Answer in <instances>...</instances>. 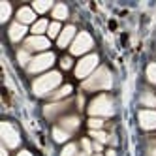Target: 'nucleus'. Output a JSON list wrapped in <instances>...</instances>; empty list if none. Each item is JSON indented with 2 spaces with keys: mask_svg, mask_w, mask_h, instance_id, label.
<instances>
[{
  "mask_svg": "<svg viewBox=\"0 0 156 156\" xmlns=\"http://www.w3.org/2000/svg\"><path fill=\"white\" fill-rule=\"evenodd\" d=\"M47 32H49V38H57V36H60L58 32H62V30H60V25L58 23H51Z\"/></svg>",
  "mask_w": 156,
  "mask_h": 156,
  "instance_id": "nucleus-23",
  "label": "nucleus"
},
{
  "mask_svg": "<svg viewBox=\"0 0 156 156\" xmlns=\"http://www.w3.org/2000/svg\"><path fill=\"white\" fill-rule=\"evenodd\" d=\"M9 13H12V6L9 2H0V23H6L9 19Z\"/></svg>",
  "mask_w": 156,
  "mask_h": 156,
  "instance_id": "nucleus-17",
  "label": "nucleus"
},
{
  "mask_svg": "<svg viewBox=\"0 0 156 156\" xmlns=\"http://www.w3.org/2000/svg\"><path fill=\"white\" fill-rule=\"evenodd\" d=\"M53 62H55V55H53V53H43V55H40V57H36V58L30 60V64H28V72H30V73L43 72V70L51 68Z\"/></svg>",
  "mask_w": 156,
  "mask_h": 156,
  "instance_id": "nucleus-7",
  "label": "nucleus"
},
{
  "mask_svg": "<svg viewBox=\"0 0 156 156\" xmlns=\"http://www.w3.org/2000/svg\"><path fill=\"white\" fill-rule=\"evenodd\" d=\"M53 137H55V141H57V143H64L66 139L70 137V133L66 132V130H62V128H55L53 130Z\"/></svg>",
  "mask_w": 156,
  "mask_h": 156,
  "instance_id": "nucleus-19",
  "label": "nucleus"
},
{
  "mask_svg": "<svg viewBox=\"0 0 156 156\" xmlns=\"http://www.w3.org/2000/svg\"><path fill=\"white\" fill-rule=\"evenodd\" d=\"M92 149H94V151H102V145H100V143H94Z\"/></svg>",
  "mask_w": 156,
  "mask_h": 156,
  "instance_id": "nucleus-31",
  "label": "nucleus"
},
{
  "mask_svg": "<svg viewBox=\"0 0 156 156\" xmlns=\"http://www.w3.org/2000/svg\"><path fill=\"white\" fill-rule=\"evenodd\" d=\"M113 113H115L113 102H111V98L105 96V94L94 98L90 102V105H88V115L90 117H111Z\"/></svg>",
  "mask_w": 156,
  "mask_h": 156,
  "instance_id": "nucleus-3",
  "label": "nucleus"
},
{
  "mask_svg": "<svg viewBox=\"0 0 156 156\" xmlns=\"http://www.w3.org/2000/svg\"><path fill=\"white\" fill-rule=\"evenodd\" d=\"M60 66H62V70H70V68H72V58H70V57L62 58V60H60Z\"/></svg>",
  "mask_w": 156,
  "mask_h": 156,
  "instance_id": "nucleus-28",
  "label": "nucleus"
},
{
  "mask_svg": "<svg viewBox=\"0 0 156 156\" xmlns=\"http://www.w3.org/2000/svg\"><path fill=\"white\" fill-rule=\"evenodd\" d=\"M75 152H77V147H75V145H66L64 151L60 152V156H75Z\"/></svg>",
  "mask_w": 156,
  "mask_h": 156,
  "instance_id": "nucleus-26",
  "label": "nucleus"
},
{
  "mask_svg": "<svg viewBox=\"0 0 156 156\" xmlns=\"http://www.w3.org/2000/svg\"><path fill=\"white\" fill-rule=\"evenodd\" d=\"M151 156H156V147H154V149L151 151Z\"/></svg>",
  "mask_w": 156,
  "mask_h": 156,
  "instance_id": "nucleus-34",
  "label": "nucleus"
},
{
  "mask_svg": "<svg viewBox=\"0 0 156 156\" xmlns=\"http://www.w3.org/2000/svg\"><path fill=\"white\" fill-rule=\"evenodd\" d=\"M96 66H98V57H96V55H88V57L81 58L79 64L75 66V77L85 79L87 75H90V73L94 72Z\"/></svg>",
  "mask_w": 156,
  "mask_h": 156,
  "instance_id": "nucleus-6",
  "label": "nucleus"
},
{
  "mask_svg": "<svg viewBox=\"0 0 156 156\" xmlns=\"http://www.w3.org/2000/svg\"><path fill=\"white\" fill-rule=\"evenodd\" d=\"M77 156H87V154H77Z\"/></svg>",
  "mask_w": 156,
  "mask_h": 156,
  "instance_id": "nucleus-35",
  "label": "nucleus"
},
{
  "mask_svg": "<svg viewBox=\"0 0 156 156\" xmlns=\"http://www.w3.org/2000/svg\"><path fill=\"white\" fill-rule=\"evenodd\" d=\"M53 17L57 19V21L66 19V17H68V8H66L64 4H57V6L53 8Z\"/></svg>",
  "mask_w": 156,
  "mask_h": 156,
  "instance_id": "nucleus-15",
  "label": "nucleus"
},
{
  "mask_svg": "<svg viewBox=\"0 0 156 156\" xmlns=\"http://www.w3.org/2000/svg\"><path fill=\"white\" fill-rule=\"evenodd\" d=\"M0 137H2L6 147H9V149L19 147V143H21L19 132L15 130L13 124H9V122H2V124H0Z\"/></svg>",
  "mask_w": 156,
  "mask_h": 156,
  "instance_id": "nucleus-4",
  "label": "nucleus"
},
{
  "mask_svg": "<svg viewBox=\"0 0 156 156\" xmlns=\"http://www.w3.org/2000/svg\"><path fill=\"white\" fill-rule=\"evenodd\" d=\"M17 156H32V154H30V152H28V151H21V152H19V154H17Z\"/></svg>",
  "mask_w": 156,
  "mask_h": 156,
  "instance_id": "nucleus-30",
  "label": "nucleus"
},
{
  "mask_svg": "<svg viewBox=\"0 0 156 156\" xmlns=\"http://www.w3.org/2000/svg\"><path fill=\"white\" fill-rule=\"evenodd\" d=\"M102 124H104V120H100L96 117H92L90 120H88V128H90V130H100V128H102Z\"/></svg>",
  "mask_w": 156,
  "mask_h": 156,
  "instance_id": "nucleus-27",
  "label": "nucleus"
},
{
  "mask_svg": "<svg viewBox=\"0 0 156 156\" xmlns=\"http://www.w3.org/2000/svg\"><path fill=\"white\" fill-rule=\"evenodd\" d=\"M96 156H100V154H96Z\"/></svg>",
  "mask_w": 156,
  "mask_h": 156,
  "instance_id": "nucleus-36",
  "label": "nucleus"
},
{
  "mask_svg": "<svg viewBox=\"0 0 156 156\" xmlns=\"http://www.w3.org/2000/svg\"><path fill=\"white\" fill-rule=\"evenodd\" d=\"M45 30H49V23L45 19H40V21L34 23V27H32V34H34V36H41V32H45Z\"/></svg>",
  "mask_w": 156,
  "mask_h": 156,
  "instance_id": "nucleus-14",
  "label": "nucleus"
},
{
  "mask_svg": "<svg viewBox=\"0 0 156 156\" xmlns=\"http://www.w3.org/2000/svg\"><path fill=\"white\" fill-rule=\"evenodd\" d=\"M75 36V27H66L58 36V47H66Z\"/></svg>",
  "mask_w": 156,
  "mask_h": 156,
  "instance_id": "nucleus-12",
  "label": "nucleus"
},
{
  "mask_svg": "<svg viewBox=\"0 0 156 156\" xmlns=\"http://www.w3.org/2000/svg\"><path fill=\"white\" fill-rule=\"evenodd\" d=\"M70 92H72V87L70 85H64L60 90H57V92L53 94V98H64V96H68Z\"/></svg>",
  "mask_w": 156,
  "mask_h": 156,
  "instance_id": "nucleus-24",
  "label": "nucleus"
},
{
  "mask_svg": "<svg viewBox=\"0 0 156 156\" xmlns=\"http://www.w3.org/2000/svg\"><path fill=\"white\" fill-rule=\"evenodd\" d=\"M90 136H92L98 143H105V141H109L107 133H105V132H100V130H90Z\"/></svg>",
  "mask_w": 156,
  "mask_h": 156,
  "instance_id": "nucleus-21",
  "label": "nucleus"
},
{
  "mask_svg": "<svg viewBox=\"0 0 156 156\" xmlns=\"http://www.w3.org/2000/svg\"><path fill=\"white\" fill-rule=\"evenodd\" d=\"M141 104L143 105H149V107H156V96L152 92H145L141 96Z\"/></svg>",
  "mask_w": 156,
  "mask_h": 156,
  "instance_id": "nucleus-20",
  "label": "nucleus"
},
{
  "mask_svg": "<svg viewBox=\"0 0 156 156\" xmlns=\"http://www.w3.org/2000/svg\"><path fill=\"white\" fill-rule=\"evenodd\" d=\"M107 156H117V152L115 151H107Z\"/></svg>",
  "mask_w": 156,
  "mask_h": 156,
  "instance_id": "nucleus-32",
  "label": "nucleus"
},
{
  "mask_svg": "<svg viewBox=\"0 0 156 156\" xmlns=\"http://www.w3.org/2000/svg\"><path fill=\"white\" fill-rule=\"evenodd\" d=\"M8 34H9V40H12V41H19L21 38L27 34V27L21 25V23H13L12 27H9Z\"/></svg>",
  "mask_w": 156,
  "mask_h": 156,
  "instance_id": "nucleus-11",
  "label": "nucleus"
},
{
  "mask_svg": "<svg viewBox=\"0 0 156 156\" xmlns=\"http://www.w3.org/2000/svg\"><path fill=\"white\" fill-rule=\"evenodd\" d=\"M0 156H8V152H6V149H2V151H0Z\"/></svg>",
  "mask_w": 156,
  "mask_h": 156,
  "instance_id": "nucleus-33",
  "label": "nucleus"
},
{
  "mask_svg": "<svg viewBox=\"0 0 156 156\" xmlns=\"http://www.w3.org/2000/svg\"><path fill=\"white\" fill-rule=\"evenodd\" d=\"M111 85H113V79L107 68H98L88 79L83 81L85 90H105V88H111Z\"/></svg>",
  "mask_w": 156,
  "mask_h": 156,
  "instance_id": "nucleus-1",
  "label": "nucleus"
},
{
  "mask_svg": "<svg viewBox=\"0 0 156 156\" xmlns=\"http://www.w3.org/2000/svg\"><path fill=\"white\" fill-rule=\"evenodd\" d=\"M34 19H36V13H34V9H30V8H21L17 12V23H21V25L34 23Z\"/></svg>",
  "mask_w": 156,
  "mask_h": 156,
  "instance_id": "nucleus-10",
  "label": "nucleus"
},
{
  "mask_svg": "<svg viewBox=\"0 0 156 156\" xmlns=\"http://www.w3.org/2000/svg\"><path fill=\"white\" fill-rule=\"evenodd\" d=\"M62 81V75L58 72H49L45 75L38 77V79L34 81V85H32V90H34L36 96H45L47 92H51L53 88H57Z\"/></svg>",
  "mask_w": 156,
  "mask_h": 156,
  "instance_id": "nucleus-2",
  "label": "nucleus"
},
{
  "mask_svg": "<svg viewBox=\"0 0 156 156\" xmlns=\"http://www.w3.org/2000/svg\"><path fill=\"white\" fill-rule=\"evenodd\" d=\"M92 45H94V41H92L90 34H88V32H79V34L75 36L70 51H72V55H83L87 51H90Z\"/></svg>",
  "mask_w": 156,
  "mask_h": 156,
  "instance_id": "nucleus-5",
  "label": "nucleus"
},
{
  "mask_svg": "<svg viewBox=\"0 0 156 156\" xmlns=\"http://www.w3.org/2000/svg\"><path fill=\"white\" fill-rule=\"evenodd\" d=\"M147 79H149L151 83H156V64H154V62L147 66Z\"/></svg>",
  "mask_w": 156,
  "mask_h": 156,
  "instance_id": "nucleus-22",
  "label": "nucleus"
},
{
  "mask_svg": "<svg viewBox=\"0 0 156 156\" xmlns=\"http://www.w3.org/2000/svg\"><path fill=\"white\" fill-rule=\"evenodd\" d=\"M60 126H62V130H66L70 133V132L79 128V119H77V117H66V119L60 120Z\"/></svg>",
  "mask_w": 156,
  "mask_h": 156,
  "instance_id": "nucleus-13",
  "label": "nucleus"
},
{
  "mask_svg": "<svg viewBox=\"0 0 156 156\" xmlns=\"http://www.w3.org/2000/svg\"><path fill=\"white\" fill-rule=\"evenodd\" d=\"M66 107H68V104H51L45 107V117H53V115H57L58 111H64Z\"/></svg>",
  "mask_w": 156,
  "mask_h": 156,
  "instance_id": "nucleus-16",
  "label": "nucleus"
},
{
  "mask_svg": "<svg viewBox=\"0 0 156 156\" xmlns=\"http://www.w3.org/2000/svg\"><path fill=\"white\" fill-rule=\"evenodd\" d=\"M25 49L30 51H43V49H49V40L43 38V36H30L25 41Z\"/></svg>",
  "mask_w": 156,
  "mask_h": 156,
  "instance_id": "nucleus-8",
  "label": "nucleus"
},
{
  "mask_svg": "<svg viewBox=\"0 0 156 156\" xmlns=\"http://www.w3.org/2000/svg\"><path fill=\"white\" fill-rule=\"evenodd\" d=\"M53 6L51 0H36L34 2V12H40V13H45L47 9Z\"/></svg>",
  "mask_w": 156,
  "mask_h": 156,
  "instance_id": "nucleus-18",
  "label": "nucleus"
},
{
  "mask_svg": "<svg viewBox=\"0 0 156 156\" xmlns=\"http://www.w3.org/2000/svg\"><path fill=\"white\" fill-rule=\"evenodd\" d=\"M81 143H83V149H85V154H90V151H92V145H90V141H88V139H83Z\"/></svg>",
  "mask_w": 156,
  "mask_h": 156,
  "instance_id": "nucleus-29",
  "label": "nucleus"
},
{
  "mask_svg": "<svg viewBox=\"0 0 156 156\" xmlns=\"http://www.w3.org/2000/svg\"><path fill=\"white\" fill-rule=\"evenodd\" d=\"M17 58H19V64H28V60H32L27 49H23V51H19V53H17Z\"/></svg>",
  "mask_w": 156,
  "mask_h": 156,
  "instance_id": "nucleus-25",
  "label": "nucleus"
},
{
  "mask_svg": "<svg viewBox=\"0 0 156 156\" xmlns=\"http://www.w3.org/2000/svg\"><path fill=\"white\" fill-rule=\"evenodd\" d=\"M139 124L145 130H156V111L151 109L139 111Z\"/></svg>",
  "mask_w": 156,
  "mask_h": 156,
  "instance_id": "nucleus-9",
  "label": "nucleus"
}]
</instances>
